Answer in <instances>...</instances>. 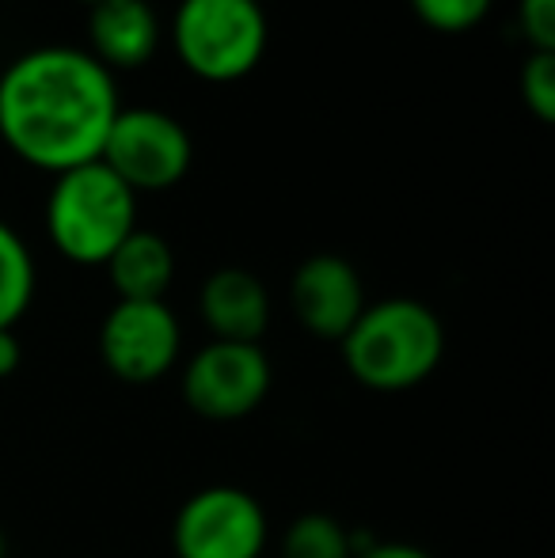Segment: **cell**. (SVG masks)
I'll list each match as a JSON object with an SVG mask.
<instances>
[{"mask_svg":"<svg viewBox=\"0 0 555 558\" xmlns=\"http://www.w3.org/2000/svg\"><path fill=\"white\" fill-rule=\"evenodd\" d=\"M183 327L164 301H114L99 324V357L122 384H156L179 365Z\"/></svg>","mask_w":555,"mask_h":558,"instance_id":"cell-8","label":"cell"},{"mask_svg":"<svg viewBox=\"0 0 555 558\" xmlns=\"http://www.w3.org/2000/svg\"><path fill=\"white\" fill-rule=\"evenodd\" d=\"M35 301V258L23 235L0 221V331H15Z\"/></svg>","mask_w":555,"mask_h":558,"instance_id":"cell-13","label":"cell"},{"mask_svg":"<svg viewBox=\"0 0 555 558\" xmlns=\"http://www.w3.org/2000/svg\"><path fill=\"white\" fill-rule=\"evenodd\" d=\"M0 558H8V536H4V529H0Z\"/></svg>","mask_w":555,"mask_h":558,"instance_id":"cell-20","label":"cell"},{"mask_svg":"<svg viewBox=\"0 0 555 558\" xmlns=\"http://www.w3.org/2000/svg\"><path fill=\"white\" fill-rule=\"evenodd\" d=\"M119 107L114 73L81 46H35L0 73V141L50 175L99 160Z\"/></svg>","mask_w":555,"mask_h":558,"instance_id":"cell-1","label":"cell"},{"mask_svg":"<svg viewBox=\"0 0 555 558\" xmlns=\"http://www.w3.org/2000/svg\"><path fill=\"white\" fill-rule=\"evenodd\" d=\"M137 228V194L107 163L92 160L53 175L46 198V235L76 266H104Z\"/></svg>","mask_w":555,"mask_h":558,"instance_id":"cell-3","label":"cell"},{"mask_svg":"<svg viewBox=\"0 0 555 558\" xmlns=\"http://www.w3.org/2000/svg\"><path fill=\"white\" fill-rule=\"evenodd\" d=\"M495 0H411L419 23H426L437 35H464L487 20Z\"/></svg>","mask_w":555,"mask_h":558,"instance_id":"cell-16","label":"cell"},{"mask_svg":"<svg viewBox=\"0 0 555 558\" xmlns=\"http://www.w3.org/2000/svg\"><path fill=\"white\" fill-rule=\"evenodd\" d=\"M365 286L342 255H309L289 281V308L309 335L342 342L365 312Z\"/></svg>","mask_w":555,"mask_h":558,"instance_id":"cell-9","label":"cell"},{"mask_svg":"<svg viewBox=\"0 0 555 558\" xmlns=\"http://www.w3.org/2000/svg\"><path fill=\"white\" fill-rule=\"evenodd\" d=\"M354 558H434L426 547L415 544H396V539H373L370 547H362Z\"/></svg>","mask_w":555,"mask_h":558,"instance_id":"cell-18","label":"cell"},{"mask_svg":"<svg viewBox=\"0 0 555 558\" xmlns=\"http://www.w3.org/2000/svg\"><path fill=\"white\" fill-rule=\"evenodd\" d=\"M275 368L260 342H206L183 365V399L198 418L240 422L263 407Z\"/></svg>","mask_w":555,"mask_h":558,"instance_id":"cell-7","label":"cell"},{"mask_svg":"<svg viewBox=\"0 0 555 558\" xmlns=\"http://www.w3.org/2000/svg\"><path fill=\"white\" fill-rule=\"evenodd\" d=\"M104 266L119 301H164V293L176 281L171 243L148 228H134Z\"/></svg>","mask_w":555,"mask_h":558,"instance_id":"cell-12","label":"cell"},{"mask_svg":"<svg viewBox=\"0 0 555 558\" xmlns=\"http://www.w3.org/2000/svg\"><path fill=\"white\" fill-rule=\"evenodd\" d=\"M521 104L536 122H555V53L548 50H529L526 65L518 73Z\"/></svg>","mask_w":555,"mask_h":558,"instance_id":"cell-15","label":"cell"},{"mask_svg":"<svg viewBox=\"0 0 555 558\" xmlns=\"http://www.w3.org/2000/svg\"><path fill=\"white\" fill-rule=\"evenodd\" d=\"M23 365V345L15 331H0V380H8V376H15Z\"/></svg>","mask_w":555,"mask_h":558,"instance_id":"cell-19","label":"cell"},{"mask_svg":"<svg viewBox=\"0 0 555 558\" xmlns=\"http://www.w3.org/2000/svg\"><path fill=\"white\" fill-rule=\"evenodd\" d=\"M347 373L370 391H411L437 373L445 357V327L430 304L415 296H385L365 304L342 338Z\"/></svg>","mask_w":555,"mask_h":558,"instance_id":"cell-2","label":"cell"},{"mask_svg":"<svg viewBox=\"0 0 555 558\" xmlns=\"http://www.w3.org/2000/svg\"><path fill=\"white\" fill-rule=\"evenodd\" d=\"M518 35L529 50L555 53V0H518Z\"/></svg>","mask_w":555,"mask_h":558,"instance_id":"cell-17","label":"cell"},{"mask_svg":"<svg viewBox=\"0 0 555 558\" xmlns=\"http://www.w3.org/2000/svg\"><path fill=\"white\" fill-rule=\"evenodd\" d=\"M168 38L186 73L206 84H232L260 69L270 27L263 0H179Z\"/></svg>","mask_w":555,"mask_h":558,"instance_id":"cell-4","label":"cell"},{"mask_svg":"<svg viewBox=\"0 0 555 558\" xmlns=\"http://www.w3.org/2000/svg\"><path fill=\"white\" fill-rule=\"evenodd\" d=\"M99 163H107L134 194L171 191L191 171L194 137L160 107H119Z\"/></svg>","mask_w":555,"mask_h":558,"instance_id":"cell-5","label":"cell"},{"mask_svg":"<svg viewBox=\"0 0 555 558\" xmlns=\"http://www.w3.org/2000/svg\"><path fill=\"white\" fill-rule=\"evenodd\" d=\"M198 312L217 342H260L270 327V293L252 270L225 266L202 281Z\"/></svg>","mask_w":555,"mask_h":558,"instance_id":"cell-10","label":"cell"},{"mask_svg":"<svg viewBox=\"0 0 555 558\" xmlns=\"http://www.w3.org/2000/svg\"><path fill=\"white\" fill-rule=\"evenodd\" d=\"M81 4H84V8H92V4H99V0H81Z\"/></svg>","mask_w":555,"mask_h":558,"instance_id":"cell-21","label":"cell"},{"mask_svg":"<svg viewBox=\"0 0 555 558\" xmlns=\"http://www.w3.org/2000/svg\"><path fill=\"white\" fill-rule=\"evenodd\" d=\"M267 539V513L244 486H206L171 521L176 558H263Z\"/></svg>","mask_w":555,"mask_h":558,"instance_id":"cell-6","label":"cell"},{"mask_svg":"<svg viewBox=\"0 0 555 558\" xmlns=\"http://www.w3.org/2000/svg\"><path fill=\"white\" fill-rule=\"evenodd\" d=\"M160 50V15L148 0H99L88 8V53L104 69H141Z\"/></svg>","mask_w":555,"mask_h":558,"instance_id":"cell-11","label":"cell"},{"mask_svg":"<svg viewBox=\"0 0 555 558\" xmlns=\"http://www.w3.org/2000/svg\"><path fill=\"white\" fill-rule=\"evenodd\" d=\"M281 558H354V529L331 513H301L281 536Z\"/></svg>","mask_w":555,"mask_h":558,"instance_id":"cell-14","label":"cell"}]
</instances>
